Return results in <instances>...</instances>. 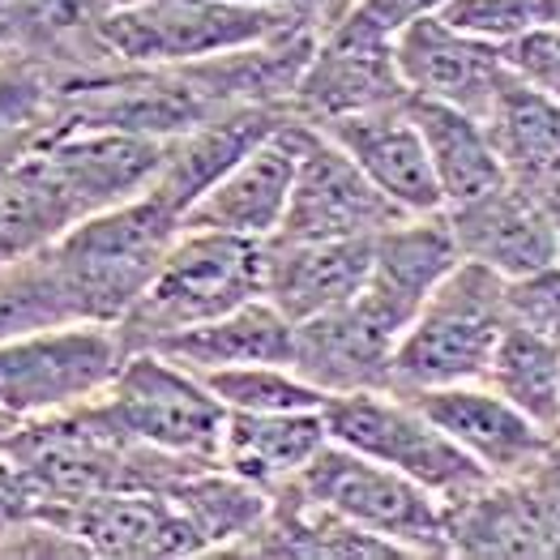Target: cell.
<instances>
[{"instance_id": "1", "label": "cell", "mask_w": 560, "mask_h": 560, "mask_svg": "<svg viewBox=\"0 0 560 560\" xmlns=\"http://www.w3.org/2000/svg\"><path fill=\"white\" fill-rule=\"evenodd\" d=\"M266 257L270 244L253 235L180 228L163 253L154 279L145 282L138 304L116 322L129 351L159 347L180 329L206 326L240 304L266 295Z\"/></svg>"}, {"instance_id": "2", "label": "cell", "mask_w": 560, "mask_h": 560, "mask_svg": "<svg viewBox=\"0 0 560 560\" xmlns=\"http://www.w3.org/2000/svg\"><path fill=\"white\" fill-rule=\"evenodd\" d=\"M510 322V282L483 261L463 257L423 300L389 355V389L420 394L483 381L497 338Z\"/></svg>"}, {"instance_id": "3", "label": "cell", "mask_w": 560, "mask_h": 560, "mask_svg": "<svg viewBox=\"0 0 560 560\" xmlns=\"http://www.w3.org/2000/svg\"><path fill=\"white\" fill-rule=\"evenodd\" d=\"M317 505L347 517L364 535L389 544L398 557H445L450 548V505L416 483L411 475L364 458L329 436V445L295 479Z\"/></svg>"}, {"instance_id": "4", "label": "cell", "mask_w": 560, "mask_h": 560, "mask_svg": "<svg viewBox=\"0 0 560 560\" xmlns=\"http://www.w3.org/2000/svg\"><path fill=\"white\" fill-rule=\"evenodd\" d=\"M120 436L180 463H219L228 407L210 385L163 351H129L112 385L94 398Z\"/></svg>"}, {"instance_id": "5", "label": "cell", "mask_w": 560, "mask_h": 560, "mask_svg": "<svg viewBox=\"0 0 560 560\" xmlns=\"http://www.w3.org/2000/svg\"><path fill=\"white\" fill-rule=\"evenodd\" d=\"M129 347L112 322H73V326L35 329L0 342V411L13 420L60 416L94 402Z\"/></svg>"}, {"instance_id": "6", "label": "cell", "mask_w": 560, "mask_h": 560, "mask_svg": "<svg viewBox=\"0 0 560 560\" xmlns=\"http://www.w3.org/2000/svg\"><path fill=\"white\" fill-rule=\"evenodd\" d=\"M326 423L338 445L411 475L416 483L432 488L445 505L492 483V475L475 458H467L407 394H394V389L338 394L326 402Z\"/></svg>"}, {"instance_id": "7", "label": "cell", "mask_w": 560, "mask_h": 560, "mask_svg": "<svg viewBox=\"0 0 560 560\" xmlns=\"http://www.w3.org/2000/svg\"><path fill=\"white\" fill-rule=\"evenodd\" d=\"M291 13L295 9H266L240 0H138L116 9L98 26V35L125 60L167 65L279 39L291 26Z\"/></svg>"}, {"instance_id": "8", "label": "cell", "mask_w": 560, "mask_h": 560, "mask_svg": "<svg viewBox=\"0 0 560 560\" xmlns=\"http://www.w3.org/2000/svg\"><path fill=\"white\" fill-rule=\"evenodd\" d=\"M35 517L78 539L94 557H197L206 552L167 488H112L82 501H47Z\"/></svg>"}, {"instance_id": "9", "label": "cell", "mask_w": 560, "mask_h": 560, "mask_svg": "<svg viewBox=\"0 0 560 560\" xmlns=\"http://www.w3.org/2000/svg\"><path fill=\"white\" fill-rule=\"evenodd\" d=\"M411 219L338 150L322 129H300V163L295 185L282 214L279 235L270 240H342V235H376L389 223Z\"/></svg>"}, {"instance_id": "10", "label": "cell", "mask_w": 560, "mask_h": 560, "mask_svg": "<svg viewBox=\"0 0 560 560\" xmlns=\"http://www.w3.org/2000/svg\"><path fill=\"white\" fill-rule=\"evenodd\" d=\"M407 398L492 479H526L560 445V436L530 420L488 381L420 389Z\"/></svg>"}, {"instance_id": "11", "label": "cell", "mask_w": 560, "mask_h": 560, "mask_svg": "<svg viewBox=\"0 0 560 560\" xmlns=\"http://www.w3.org/2000/svg\"><path fill=\"white\" fill-rule=\"evenodd\" d=\"M394 65L407 94L463 107L479 120H488L492 103L510 82L501 47L458 31L441 13H428L394 35Z\"/></svg>"}, {"instance_id": "12", "label": "cell", "mask_w": 560, "mask_h": 560, "mask_svg": "<svg viewBox=\"0 0 560 560\" xmlns=\"http://www.w3.org/2000/svg\"><path fill=\"white\" fill-rule=\"evenodd\" d=\"M463 261V248L454 240V228L441 214L398 219L385 232H376L373 266L364 291L351 300L381 334L398 342V334L411 326V317L423 308V300L436 291L454 266Z\"/></svg>"}, {"instance_id": "13", "label": "cell", "mask_w": 560, "mask_h": 560, "mask_svg": "<svg viewBox=\"0 0 560 560\" xmlns=\"http://www.w3.org/2000/svg\"><path fill=\"white\" fill-rule=\"evenodd\" d=\"M317 129L338 150H347L351 163L376 185V192H385L402 214L420 219V214L445 210L428 145L420 138V125L407 112V98L351 112V116H329V120H317Z\"/></svg>"}, {"instance_id": "14", "label": "cell", "mask_w": 560, "mask_h": 560, "mask_svg": "<svg viewBox=\"0 0 560 560\" xmlns=\"http://www.w3.org/2000/svg\"><path fill=\"white\" fill-rule=\"evenodd\" d=\"M295 163H300V129H270L192 197L180 228H210L253 240L279 235L295 185Z\"/></svg>"}, {"instance_id": "15", "label": "cell", "mask_w": 560, "mask_h": 560, "mask_svg": "<svg viewBox=\"0 0 560 560\" xmlns=\"http://www.w3.org/2000/svg\"><path fill=\"white\" fill-rule=\"evenodd\" d=\"M463 257L483 261L505 282L530 279L560 261V235L544 192L517 180H501L492 192L445 210Z\"/></svg>"}, {"instance_id": "16", "label": "cell", "mask_w": 560, "mask_h": 560, "mask_svg": "<svg viewBox=\"0 0 560 560\" xmlns=\"http://www.w3.org/2000/svg\"><path fill=\"white\" fill-rule=\"evenodd\" d=\"M295 98L317 120L402 103L407 86H402L398 65H394V44L355 31L351 22H334L326 44L300 65Z\"/></svg>"}, {"instance_id": "17", "label": "cell", "mask_w": 560, "mask_h": 560, "mask_svg": "<svg viewBox=\"0 0 560 560\" xmlns=\"http://www.w3.org/2000/svg\"><path fill=\"white\" fill-rule=\"evenodd\" d=\"M266 300L279 304L291 322L351 304L373 266L376 235L342 240H266Z\"/></svg>"}, {"instance_id": "18", "label": "cell", "mask_w": 560, "mask_h": 560, "mask_svg": "<svg viewBox=\"0 0 560 560\" xmlns=\"http://www.w3.org/2000/svg\"><path fill=\"white\" fill-rule=\"evenodd\" d=\"M389 355H394V338L381 334L355 304L295 322L291 369L329 398L360 389H389Z\"/></svg>"}, {"instance_id": "19", "label": "cell", "mask_w": 560, "mask_h": 560, "mask_svg": "<svg viewBox=\"0 0 560 560\" xmlns=\"http://www.w3.org/2000/svg\"><path fill=\"white\" fill-rule=\"evenodd\" d=\"M326 445V407L317 411H228L223 441H219V467L270 492V488H291Z\"/></svg>"}, {"instance_id": "20", "label": "cell", "mask_w": 560, "mask_h": 560, "mask_svg": "<svg viewBox=\"0 0 560 560\" xmlns=\"http://www.w3.org/2000/svg\"><path fill=\"white\" fill-rule=\"evenodd\" d=\"M145 351H163L167 360L185 364L188 373H219V369H240V364H291L295 322L279 304L257 295L232 313H223L206 326L180 329Z\"/></svg>"}, {"instance_id": "21", "label": "cell", "mask_w": 560, "mask_h": 560, "mask_svg": "<svg viewBox=\"0 0 560 560\" xmlns=\"http://www.w3.org/2000/svg\"><path fill=\"white\" fill-rule=\"evenodd\" d=\"M407 112L420 125V138L428 145L436 185L445 197V210L467 206L475 197L492 192L501 180H510V172L497 154V141L479 116H470L463 107H450V103L416 98V94H407Z\"/></svg>"}, {"instance_id": "22", "label": "cell", "mask_w": 560, "mask_h": 560, "mask_svg": "<svg viewBox=\"0 0 560 560\" xmlns=\"http://www.w3.org/2000/svg\"><path fill=\"white\" fill-rule=\"evenodd\" d=\"M488 133L510 180L530 188H548L560 180V98L522 86L517 78L505 82L501 98L488 112Z\"/></svg>"}, {"instance_id": "23", "label": "cell", "mask_w": 560, "mask_h": 560, "mask_svg": "<svg viewBox=\"0 0 560 560\" xmlns=\"http://www.w3.org/2000/svg\"><path fill=\"white\" fill-rule=\"evenodd\" d=\"M167 492L185 510L192 530L201 535L206 552L210 548H223L232 539L257 535V526L270 514L266 488L240 479V475H232V470L219 467V463H206V467H192L185 475H176L167 483Z\"/></svg>"}, {"instance_id": "24", "label": "cell", "mask_w": 560, "mask_h": 560, "mask_svg": "<svg viewBox=\"0 0 560 560\" xmlns=\"http://www.w3.org/2000/svg\"><path fill=\"white\" fill-rule=\"evenodd\" d=\"M497 394H505L514 407H522L535 423H544L557 436V389H560V342L539 329L505 322L497 351L488 360L483 376Z\"/></svg>"}, {"instance_id": "25", "label": "cell", "mask_w": 560, "mask_h": 560, "mask_svg": "<svg viewBox=\"0 0 560 560\" xmlns=\"http://www.w3.org/2000/svg\"><path fill=\"white\" fill-rule=\"evenodd\" d=\"M197 376L228 411H317L329 402V394L304 381L291 364H240Z\"/></svg>"}, {"instance_id": "26", "label": "cell", "mask_w": 560, "mask_h": 560, "mask_svg": "<svg viewBox=\"0 0 560 560\" xmlns=\"http://www.w3.org/2000/svg\"><path fill=\"white\" fill-rule=\"evenodd\" d=\"M560 0H445L441 18H450L458 31L488 44H510L517 35L557 22Z\"/></svg>"}, {"instance_id": "27", "label": "cell", "mask_w": 560, "mask_h": 560, "mask_svg": "<svg viewBox=\"0 0 560 560\" xmlns=\"http://www.w3.org/2000/svg\"><path fill=\"white\" fill-rule=\"evenodd\" d=\"M501 60L510 78H517L522 86L560 98V22L535 26L510 44H501Z\"/></svg>"}, {"instance_id": "28", "label": "cell", "mask_w": 560, "mask_h": 560, "mask_svg": "<svg viewBox=\"0 0 560 560\" xmlns=\"http://www.w3.org/2000/svg\"><path fill=\"white\" fill-rule=\"evenodd\" d=\"M510 317L560 342V261L530 279L510 282Z\"/></svg>"}, {"instance_id": "29", "label": "cell", "mask_w": 560, "mask_h": 560, "mask_svg": "<svg viewBox=\"0 0 560 560\" xmlns=\"http://www.w3.org/2000/svg\"><path fill=\"white\" fill-rule=\"evenodd\" d=\"M441 9H445V0H355L342 22H351L355 31L373 35V39L394 44L398 31H407L411 22H420L428 13H441Z\"/></svg>"}, {"instance_id": "30", "label": "cell", "mask_w": 560, "mask_h": 560, "mask_svg": "<svg viewBox=\"0 0 560 560\" xmlns=\"http://www.w3.org/2000/svg\"><path fill=\"white\" fill-rule=\"evenodd\" d=\"M35 505H39L35 488L22 479V470L13 467L9 458H0V530H4L9 522L35 517Z\"/></svg>"}, {"instance_id": "31", "label": "cell", "mask_w": 560, "mask_h": 560, "mask_svg": "<svg viewBox=\"0 0 560 560\" xmlns=\"http://www.w3.org/2000/svg\"><path fill=\"white\" fill-rule=\"evenodd\" d=\"M544 192V201H548V214H552V223H557V235H560V180L548 188H539Z\"/></svg>"}, {"instance_id": "32", "label": "cell", "mask_w": 560, "mask_h": 560, "mask_svg": "<svg viewBox=\"0 0 560 560\" xmlns=\"http://www.w3.org/2000/svg\"><path fill=\"white\" fill-rule=\"evenodd\" d=\"M240 4H266V9H308L317 0H240Z\"/></svg>"}, {"instance_id": "33", "label": "cell", "mask_w": 560, "mask_h": 560, "mask_svg": "<svg viewBox=\"0 0 560 560\" xmlns=\"http://www.w3.org/2000/svg\"><path fill=\"white\" fill-rule=\"evenodd\" d=\"M557 436H560V389H557Z\"/></svg>"}, {"instance_id": "34", "label": "cell", "mask_w": 560, "mask_h": 560, "mask_svg": "<svg viewBox=\"0 0 560 560\" xmlns=\"http://www.w3.org/2000/svg\"><path fill=\"white\" fill-rule=\"evenodd\" d=\"M125 4H138V0H116V9H125Z\"/></svg>"}, {"instance_id": "35", "label": "cell", "mask_w": 560, "mask_h": 560, "mask_svg": "<svg viewBox=\"0 0 560 560\" xmlns=\"http://www.w3.org/2000/svg\"><path fill=\"white\" fill-rule=\"evenodd\" d=\"M0 420H4V411H0Z\"/></svg>"}, {"instance_id": "36", "label": "cell", "mask_w": 560, "mask_h": 560, "mask_svg": "<svg viewBox=\"0 0 560 560\" xmlns=\"http://www.w3.org/2000/svg\"><path fill=\"white\" fill-rule=\"evenodd\" d=\"M0 167H4V163H0Z\"/></svg>"}]
</instances>
